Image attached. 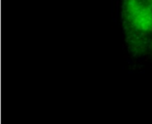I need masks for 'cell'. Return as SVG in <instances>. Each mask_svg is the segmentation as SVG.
I'll list each match as a JSON object with an SVG mask.
<instances>
[{
	"mask_svg": "<svg viewBox=\"0 0 152 124\" xmlns=\"http://www.w3.org/2000/svg\"><path fill=\"white\" fill-rule=\"evenodd\" d=\"M121 20L129 54L152 59V0H123Z\"/></svg>",
	"mask_w": 152,
	"mask_h": 124,
	"instance_id": "obj_1",
	"label": "cell"
}]
</instances>
